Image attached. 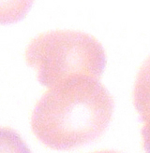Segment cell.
Masks as SVG:
<instances>
[{
    "label": "cell",
    "mask_w": 150,
    "mask_h": 153,
    "mask_svg": "<svg viewBox=\"0 0 150 153\" xmlns=\"http://www.w3.org/2000/svg\"><path fill=\"white\" fill-rule=\"evenodd\" d=\"M25 58L48 89L73 81H99L106 64L104 49L97 38L73 30L38 35L26 46Z\"/></svg>",
    "instance_id": "obj_2"
},
{
    "label": "cell",
    "mask_w": 150,
    "mask_h": 153,
    "mask_svg": "<svg viewBox=\"0 0 150 153\" xmlns=\"http://www.w3.org/2000/svg\"><path fill=\"white\" fill-rule=\"evenodd\" d=\"M142 118V140L146 153H150V102L138 110Z\"/></svg>",
    "instance_id": "obj_5"
},
{
    "label": "cell",
    "mask_w": 150,
    "mask_h": 153,
    "mask_svg": "<svg viewBox=\"0 0 150 153\" xmlns=\"http://www.w3.org/2000/svg\"><path fill=\"white\" fill-rule=\"evenodd\" d=\"M93 153H119L116 151H112V150H101V151H96Z\"/></svg>",
    "instance_id": "obj_6"
},
{
    "label": "cell",
    "mask_w": 150,
    "mask_h": 153,
    "mask_svg": "<svg viewBox=\"0 0 150 153\" xmlns=\"http://www.w3.org/2000/svg\"><path fill=\"white\" fill-rule=\"evenodd\" d=\"M150 102V55L141 65L135 79L133 103L138 111Z\"/></svg>",
    "instance_id": "obj_3"
},
{
    "label": "cell",
    "mask_w": 150,
    "mask_h": 153,
    "mask_svg": "<svg viewBox=\"0 0 150 153\" xmlns=\"http://www.w3.org/2000/svg\"><path fill=\"white\" fill-rule=\"evenodd\" d=\"M112 110V97L101 83L73 81L43 94L31 115L32 132L50 149H71L101 135Z\"/></svg>",
    "instance_id": "obj_1"
},
{
    "label": "cell",
    "mask_w": 150,
    "mask_h": 153,
    "mask_svg": "<svg viewBox=\"0 0 150 153\" xmlns=\"http://www.w3.org/2000/svg\"><path fill=\"white\" fill-rule=\"evenodd\" d=\"M1 153H31L21 136L10 127L1 128Z\"/></svg>",
    "instance_id": "obj_4"
}]
</instances>
